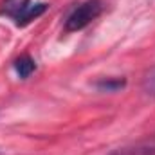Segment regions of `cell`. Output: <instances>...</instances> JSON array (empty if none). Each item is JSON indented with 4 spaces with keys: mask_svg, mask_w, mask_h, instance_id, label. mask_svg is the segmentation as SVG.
I'll return each instance as SVG.
<instances>
[{
    "mask_svg": "<svg viewBox=\"0 0 155 155\" xmlns=\"http://www.w3.org/2000/svg\"><path fill=\"white\" fill-rule=\"evenodd\" d=\"M47 4L43 2H33V0H18L15 4H9L2 9V15L15 20L16 25H27L33 20H36L47 11Z\"/></svg>",
    "mask_w": 155,
    "mask_h": 155,
    "instance_id": "cell-2",
    "label": "cell"
},
{
    "mask_svg": "<svg viewBox=\"0 0 155 155\" xmlns=\"http://www.w3.org/2000/svg\"><path fill=\"white\" fill-rule=\"evenodd\" d=\"M101 11H103L101 0H87L79 4L65 20V33H76L85 29L90 22H94L101 15Z\"/></svg>",
    "mask_w": 155,
    "mask_h": 155,
    "instance_id": "cell-1",
    "label": "cell"
},
{
    "mask_svg": "<svg viewBox=\"0 0 155 155\" xmlns=\"http://www.w3.org/2000/svg\"><path fill=\"white\" fill-rule=\"evenodd\" d=\"M108 155H155V135L143 139V141H137V143H132V144H126V146H121V148H116Z\"/></svg>",
    "mask_w": 155,
    "mask_h": 155,
    "instance_id": "cell-3",
    "label": "cell"
},
{
    "mask_svg": "<svg viewBox=\"0 0 155 155\" xmlns=\"http://www.w3.org/2000/svg\"><path fill=\"white\" fill-rule=\"evenodd\" d=\"M94 87L99 92H117L126 87V78L123 76H108V78H99L94 81Z\"/></svg>",
    "mask_w": 155,
    "mask_h": 155,
    "instance_id": "cell-4",
    "label": "cell"
},
{
    "mask_svg": "<svg viewBox=\"0 0 155 155\" xmlns=\"http://www.w3.org/2000/svg\"><path fill=\"white\" fill-rule=\"evenodd\" d=\"M35 69H36V61L29 56V54H22L20 58H16V61H15V71H16V74L22 78V79H25V78H29L33 72H35Z\"/></svg>",
    "mask_w": 155,
    "mask_h": 155,
    "instance_id": "cell-5",
    "label": "cell"
},
{
    "mask_svg": "<svg viewBox=\"0 0 155 155\" xmlns=\"http://www.w3.org/2000/svg\"><path fill=\"white\" fill-rule=\"evenodd\" d=\"M143 90L150 97H155V65L150 67L143 76Z\"/></svg>",
    "mask_w": 155,
    "mask_h": 155,
    "instance_id": "cell-6",
    "label": "cell"
}]
</instances>
